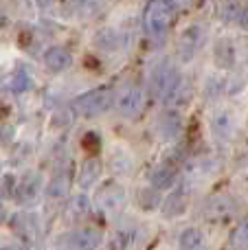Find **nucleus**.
<instances>
[{"instance_id":"obj_30","label":"nucleus","mask_w":248,"mask_h":250,"mask_svg":"<svg viewBox=\"0 0 248 250\" xmlns=\"http://www.w3.org/2000/svg\"><path fill=\"white\" fill-rule=\"evenodd\" d=\"M2 217H4V208H2V202H0V222H2Z\"/></svg>"},{"instance_id":"obj_26","label":"nucleus","mask_w":248,"mask_h":250,"mask_svg":"<svg viewBox=\"0 0 248 250\" xmlns=\"http://www.w3.org/2000/svg\"><path fill=\"white\" fill-rule=\"evenodd\" d=\"M83 147H86L88 151H95V147H99V136H97V132H88L86 136H83Z\"/></svg>"},{"instance_id":"obj_22","label":"nucleus","mask_w":248,"mask_h":250,"mask_svg":"<svg viewBox=\"0 0 248 250\" xmlns=\"http://www.w3.org/2000/svg\"><path fill=\"white\" fill-rule=\"evenodd\" d=\"M228 248L231 250H248V215L242 217L235 224L231 237H228Z\"/></svg>"},{"instance_id":"obj_29","label":"nucleus","mask_w":248,"mask_h":250,"mask_svg":"<svg viewBox=\"0 0 248 250\" xmlns=\"http://www.w3.org/2000/svg\"><path fill=\"white\" fill-rule=\"evenodd\" d=\"M35 2H38L40 7H51V4H53V0H35Z\"/></svg>"},{"instance_id":"obj_15","label":"nucleus","mask_w":248,"mask_h":250,"mask_svg":"<svg viewBox=\"0 0 248 250\" xmlns=\"http://www.w3.org/2000/svg\"><path fill=\"white\" fill-rule=\"evenodd\" d=\"M235 211V202L228 195H213L209 202L205 204V215L213 222H222Z\"/></svg>"},{"instance_id":"obj_23","label":"nucleus","mask_w":248,"mask_h":250,"mask_svg":"<svg viewBox=\"0 0 248 250\" xmlns=\"http://www.w3.org/2000/svg\"><path fill=\"white\" fill-rule=\"evenodd\" d=\"M227 90V79L220 77V75H209L205 79V99L215 101L222 97V92Z\"/></svg>"},{"instance_id":"obj_1","label":"nucleus","mask_w":248,"mask_h":250,"mask_svg":"<svg viewBox=\"0 0 248 250\" xmlns=\"http://www.w3.org/2000/svg\"><path fill=\"white\" fill-rule=\"evenodd\" d=\"M174 0H147L143 11V26L149 38L156 42L165 40L171 29V22H174Z\"/></svg>"},{"instance_id":"obj_25","label":"nucleus","mask_w":248,"mask_h":250,"mask_svg":"<svg viewBox=\"0 0 248 250\" xmlns=\"http://www.w3.org/2000/svg\"><path fill=\"white\" fill-rule=\"evenodd\" d=\"M156 202H158V193H156L154 187H147V189H143L139 193V204L143 208H154L156 207Z\"/></svg>"},{"instance_id":"obj_20","label":"nucleus","mask_w":248,"mask_h":250,"mask_svg":"<svg viewBox=\"0 0 248 250\" xmlns=\"http://www.w3.org/2000/svg\"><path fill=\"white\" fill-rule=\"evenodd\" d=\"M158 129L165 141H171V138H178V134L183 132V121L176 112H165L158 121Z\"/></svg>"},{"instance_id":"obj_24","label":"nucleus","mask_w":248,"mask_h":250,"mask_svg":"<svg viewBox=\"0 0 248 250\" xmlns=\"http://www.w3.org/2000/svg\"><path fill=\"white\" fill-rule=\"evenodd\" d=\"M242 11H244V9H242L240 0H222V4H220V20L227 22V24L240 22Z\"/></svg>"},{"instance_id":"obj_3","label":"nucleus","mask_w":248,"mask_h":250,"mask_svg":"<svg viewBox=\"0 0 248 250\" xmlns=\"http://www.w3.org/2000/svg\"><path fill=\"white\" fill-rule=\"evenodd\" d=\"M180 86H183V75H180L178 66L171 64L169 60H163L154 68V75H152V88L156 92V97L171 104V99L176 97Z\"/></svg>"},{"instance_id":"obj_10","label":"nucleus","mask_w":248,"mask_h":250,"mask_svg":"<svg viewBox=\"0 0 248 250\" xmlns=\"http://www.w3.org/2000/svg\"><path fill=\"white\" fill-rule=\"evenodd\" d=\"M11 230L16 233V237L20 239V242H35V237H38V217L33 215V213H16V215L11 217Z\"/></svg>"},{"instance_id":"obj_5","label":"nucleus","mask_w":248,"mask_h":250,"mask_svg":"<svg viewBox=\"0 0 248 250\" xmlns=\"http://www.w3.org/2000/svg\"><path fill=\"white\" fill-rule=\"evenodd\" d=\"M114 108L123 119H136L145 108V92L139 83H125L114 97Z\"/></svg>"},{"instance_id":"obj_6","label":"nucleus","mask_w":248,"mask_h":250,"mask_svg":"<svg viewBox=\"0 0 248 250\" xmlns=\"http://www.w3.org/2000/svg\"><path fill=\"white\" fill-rule=\"evenodd\" d=\"M209 129L220 143H228L237 129V119L235 112L227 105H218L211 110L209 114Z\"/></svg>"},{"instance_id":"obj_19","label":"nucleus","mask_w":248,"mask_h":250,"mask_svg":"<svg viewBox=\"0 0 248 250\" xmlns=\"http://www.w3.org/2000/svg\"><path fill=\"white\" fill-rule=\"evenodd\" d=\"M149 180H152V187L156 191L158 189H171L176 182V167L174 165H158V167L152 171Z\"/></svg>"},{"instance_id":"obj_31","label":"nucleus","mask_w":248,"mask_h":250,"mask_svg":"<svg viewBox=\"0 0 248 250\" xmlns=\"http://www.w3.org/2000/svg\"><path fill=\"white\" fill-rule=\"evenodd\" d=\"M244 53H246V66H248V46L244 48Z\"/></svg>"},{"instance_id":"obj_16","label":"nucleus","mask_w":248,"mask_h":250,"mask_svg":"<svg viewBox=\"0 0 248 250\" xmlns=\"http://www.w3.org/2000/svg\"><path fill=\"white\" fill-rule=\"evenodd\" d=\"M185 211H187V191H185L183 187H178V189L171 191V193L167 195V200L163 202V215L178 217V215H183Z\"/></svg>"},{"instance_id":"obj_17","label":"nucleus","mask_w":248,"mask_h":250,"mask_svg":"<svg viewBox=\"0 0 248 250\" xmlns=\"http://www.w3.org/2000/svg\"><path fill=\"white\" fill-rule=\"evenodd\" d=\"M70 187V171L68 169H60V171L53 173V178L46 185V198L48 200H62L68 193Z\"/></svg>"},{"instance_id":"obj_21","label":"nucleus","mask_w":248,"mask_h":250,"mask_svg":"<svg viewBox=\"0 0 248 250\" xmlns=\"http://www.w3.org/2000/svg\"><path fill=\"white\" fill-rule=\"evenodd\" d=\"M88 211H90V200H88L83 193H79L70 200V204H66V220L79 222Z\"/></svg>"},{"instance_id":"obj_4","label":"nucleus","mask_w":248,"mask_h":250,"mask_svg":"<svg viewBox=\"0 0 248 250\" xmlns=\"http://www.w3.org/2000/svg\"><path fill=\"white\" fill-rule=\"evenodd\" d=\"M207 35H209V31H207V24H202V22H193V24L185 26L178 38V60L183 64H189L205 48Z\"/></svg>"},{"instance_id":"obj_14","label":"nucleus","mask_w":248,"mask_h":250,"mask_svg":"<svg viewBox=\"0 0 248 250\" xmlns=\"http://www.w3.org/2000/svg\"><path fill=\"white\" fill-rule=\"evenodd\" d=\"M101 169H103L101 167V160L97 158V156H88L77 169V185L82 187V189H90V187L99 180Z\"/></svg>"},{"instance_id":"obj_12","label":"nucleus","mask_w":248,"mask_h":250,"mask_svg":"<svg viewBox=\"0 0 248 250\" xmlns=\"http://www.w3.org/2000/svg\"><path fill=\"white\" fill-rule=\"evenodd\" d=\"M44 66L51 73H64L73 66V55L66 46H51L44 53Z\"/></svg>"},{"instance_id":"obj_9","label":"nucleus","mask_w":248,"mask_h":250,"mask_svg":"<svg viewBox=\"0 0 248 250\" xmlns=\"http://www.w3.org/2000/svg\"><path fill=\"white\" fill-rule=\"evenodd\" d=\"M101 242H103V233L95 226H79L66 237L68 250H97Z\"/></svg>"},{"instance_id":"obj_18","label":"nucleus","mask_w":248,"mask_h":250,"mask_svg":"<svg viewBox=\"0 0 248 250\" xmlns=\"http://www.w3.org/2000/svg\"><path fill=\"white\" fill-rule=\"evenodd\" d=\"M31 86H33L31 75L26 73L24 68H16L4 77V88H7L9 92H13V95H22V92H26Z\"/></svg>"},{"instance_id":"obj_13","label":"nucleus","mask_w":248,"mask_h":250,"mask_svg":"<svg viewBox=\"0 0 248 250\" xmlns=\"http://www.w3.org/2000/svg\"><path fill=\"white\" fill-rule=\"evenodd\" d=\"M209 239L200 226H187L178 235V250H207Z\"/></svg>"},{"instance_id":"obj_8","label":"nucleus","mask_w":248,"mask_h":250,"mask_svg":"<svg viewBox=\"0 0 248 250\" xmlns=\"http://www.w3.org/2000/svg\"><path fill=\"white\" fill-rule=\"evenodd\" d=\"M16 202L20 207H33L40 202V195H42V178L38 171H26L20 178L16 187Z\"/></svg>"},{"instance_id":"obj_7","label":"nucleus","mask_w":248,"mask_h":250,"mask_svg":"<svg viewBox=\"0 0 248 250\" xmlns=\"http://www.w3.org/2000/svg\"><path fill=\"white\" fill-rule=\"evenodd\" d=\"M125 200H127L125 189H123L121 185H117V182H108V185H103L95 195L97 208H99L101 213H105V215H114V213H119L123 207H125Z\"/></svg>"},{"instance_id":"obj_2","label":"nucleus","mask_w":248,"mask_h":250,"mask_svg":"<svg viewBox=\"0 0 248 250\" xmlns=\"http://www.w3.org/2000/svg\"><path fill=\"white\" fill-rule=\"evenodd\" d=\"M112 101H114L112 88L103 86V88H95V90H88L83 95H79L73 101V110L83 119H95L99 114L108 112L112 108Z\"/></svg>"},{"instance_id":"obj_11","label":"nucleus","mask_w":248,"mask_h":250,"mask_svg":"<svg viewBox=\"0 0 248 250\" xmlns=\"http://www.w3.org/2000/svg\"><path fill=\"white\" fill-rule=\"evenodd\" d=\"M213 62L218 70H231L237 64V48L228 38H220L213 46Z\"/></svg>"},{"instance_id":"obj_28","label":"nucleus","mask_w":248,"mask_h":250,"mask_svg":"<svg viewBox=\"0 0 248 250\" xmlns=\"http://www.w3.org/2000/svg\"><path fill=\"white\" fill-rule=\"evenodd\" d=\"M174 4H180V7H191L193 0H174Z\"/></svg>"},{"instance_id":"obj_27","label":"nucleus","mask_w":248,"mask_h":250,"mask_svg":"<svg viewBox=\"0 0 248 250\" xmlns=\"http://www.w3.org/2000/svg\"><path fill=\"white\" fill-rule=\"evenodd\" d=\"M237 24H240L244 31H248V9L242 11V18H240V22H237Z\"/></svg>"}]
</instances>
